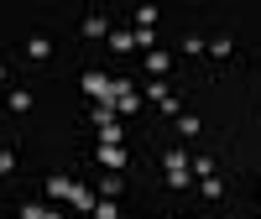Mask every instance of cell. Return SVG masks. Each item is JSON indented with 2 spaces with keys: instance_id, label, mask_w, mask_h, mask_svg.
<instances>
[{
  "instance_id": "obj_1",
  "label": "cell",
  "mask_w": 261,
  "mask_h": 219,
  "mask_svg": "<svg viewBox=\"0 0 261 219\" xmlns=\"http://www.w3.org/2000/svg\"><path fill=\"white\" fill-rule=\"evenodd\" d=\"M79 37H84V42L110 37V21H105V11H89V16H84V21H79Z\"/></svg>"
},
{
  "instance_id": "obj_2",
  "label": "cell",
  "mask_w": 261,
  "mask_h": 219,
  "mask_svg": "<svg viewBox=\"0 0 261 219\" xmlns=\"http://www.w3.org/2000/svg\"><path fill=\"white\" fill-rule=\"evenodd\" d=\"M146 94H151V99H157V110H162V115H183V99H178V94H172V89H167V84H151V89H146Z\"/></svg>"
},
{
  "instance_id": "obj_3",
  "label": "cell",
  "mask_w": 261,
  "mask_h": 219,
  "mask_svg": "<svg viewBox=\"0 0 261 219\" xmlns=\"http://www.w3.org/2000/svg\"><path fill=\"white\" fill-rule=\"evenodd\" d=\"M162 167H167V183H172V188H188V183H193V178H188V167H183V151H167Z\"/></svg>"
},
{
  "instance_id": "obj_4",
  "label": "cell",
  "mask_w": 261,
  "mask_h": 219,
  "mask_svg": "<svg viewBox=\"0 0 261 219\" xmlns=\"http://www.w3.org/2000/svg\"><path fill=\"white\" fill-rule=\"evenodd\" d=\"M53 52H58V47H53V37H42V32L27 37V58H32V63H47Z\"/></svg>"
},
{
  "instance_id": "obj_5",
  "label": "cell",
  "mask_w": 261,
  "mask_h": 219,
  "mask_svg": "<svg viewBox=\"0 0 261 219\" xmlns=\"http://www.w3.org/2000/svg\"><path fill=\"white\" fill-rule=\"evenodd\" d=\"M235 52V37L230 32H220V37H209V47H204V58H214V63H225Z\"/></svg>"
},
{
  "instance_id": "obj_6",
  "label": "cell",
  "mask_w": 261,
  "mask_h": 219,
  "mask_svg": "<svg viewBox=\"0 0 261 219\" xmlns=\"http://www.w3.org/2000/svg\"><path fill=\"white\" fill-rule=\"evenodd\" d=\"M32 104H37L32 89H11V94H6V110H11V115H32Z\"/></svg>"
},
{
  "instance_id": "obj_7",
  "label": "cell",
  "mask_w": 261,
  "mask_h": 219,
  "mask_svg": "<svg viewBox=\"0 0 261 219\" xmlns=\"http://www.w3.org/2000/svg\"><path fill=\"white\" fill-rule=\"evenodd\" d=\"M204 47H209V37H199V32H188L178 42V52H188V58H204Z\"/></svg>"
},
{
  "instance_id": "obj_8",
  "label": "cell",
  "mask_w": 261,
  "mask_h": 219,
  "mask_svg": "<svg viewBox=\"0 0 261 219\" xmlns=\"http://www.w3.org/2000/svg\"><path fill=\"white\" fill-rule=\"evenodd\" d=\"M146 73H151V78L172 73V52H151V58H146Z\"/></svg>"
},
{
  "instance_id": "obj_9",
  "label": "cell",
  "mask_w": 261,
  "mask_h": 219,
  "mask_svg": "<svg viewBox=\"0 0 261 219\" xmlns=\"http://www.w3.org/2000/svg\"><path fill=\"white\" fill-rule=\"evenodd\" d=\"M199 130H204V120H199V115H188V110H183V115H178V136H199Z\"/></svg>"
},
{
  "instance_id": "obj_10",
  "label": "cell",
  "mask_w": 261,
  "mask_h": 219,
  "mask_svg": "<svg viewBox=\"0 0 261 219\" xmlns=\"http://www.w3.org/2000/svg\"><path fill=\"white\" fill-rule=\"evenodd\" d=\"M157 16H162L157 6H136V26H141V32H151V26H157Z\"/></svg>"
},
{
  "instance_id": "obj_11",
  "label": "cell",
  "mask_w": 261,
  "mask_h": 219,
  "mask_svg": "<svg viewBox=\"0 0 261 219\" xmlns=\"http://www.w3.org/2000/svg\"><path fill=\"white\" fill-rule=\"evenodd\" d=\"M199 193H204V199L214 204V199H220V193H225V178H214V172H209V178L199 183Z\"/></svg>"
},
{
  "instance_id": "obj_12",
  "label": "cell",
  "mask_w": 261,
  "mask_h": 219,
  "mask_svg": "<svg viewBox=\"0 0 261 219\" xmlns=\"http://www.w3.org/2000/svg\"><path fill=\"white\" fill-rule=\"evenodd\" d=\"M11 172H16V151L0 146V178H11Z\"/></svg>"
},
{
  "instance_id": "obj_13",
  "label": "cell",
  "mask_w": 261,
  "mask_h": 219,
  "mask_svg": "<svg viewBox=\"0 0 261 219\" xmlns=\"http://www.w3.org/2000/svg\"><path fill=\"white\" fill-rule=\"evenodd\" d=\"M94 219H120V209H115V199H105V204H94Z\"/></svg>"
},
{
  "instance_id": "obj_14",
  "label": "cell",
  "mask_w": 261,
  "mask_h": 219,
  "mask_svg": "<svg viewBox=\"0 0 261 219\" xmlns=\"http://www.w3.org/2000/svg\"><path fill=\"white\" fill-rule=\"evenodd\" d=\"M157 219H178V214H157Z\"/></svg>"
},
{
  "instance_id": "obj_15",
  "label": "cell",
  "mask_w": 261,
  "mask_h": 219,
  "mask_svg": "<svg viewBox=\"0 0 261 219\" xmlns=\"http://www.w3.org/2000/svg\"><path fill=\"white\" fill-rule=\"evenodd\" d=\"M0 84H6V68H0Z\"/></svg>"
},
{
  "instance_id": "obj_16",
  "label": "cell",
  "mask_w": 261,
  "mask_h": 219,
  "mask_svg": "<svg viewBox=\"0 0 261 219\" xmlns=\"http://www.w3.org/2000/svg\"><path fill=\"white\" fill-rule=\"evenodd\" d=\"M220 219H230V214H220Z\"/></svg>"
}]
</instances>
